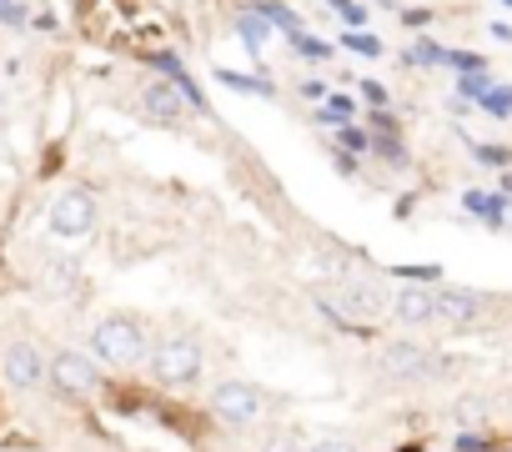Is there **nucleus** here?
<instances>
[{
  "instance_id": "obj_1",
  "label": "nucleus",
  "mask_w": 512,
  "mask_h": 452,
  "mask_svg": "<svg viewBox=\"0 0 512 452\" xmlns=\"http://www.w3.org/2000/svg\"><path fill=\"white\" fill-rule=\"evenodd\" d=\"M322 307L332 312V317H352V322H377V317H387V292L377 287V282H342V287H332V292H322Z\"/></svg>"
},
{
  "instance_id": "obj_2",
  "label": "nucleus",
  "mask_w": 512,
  "mask_h": 452,
  "mask_svg": "<svg viewBox=\"0 0 512 452\" xmlns=\"http://www.w3.org/2000/svg\"><path fill=\"white\" fill-rule=\"evenodd\" d=\"M91 347H96L111 367H131V362H141V352H146V332H141L131 317H111V322H101V327L91 332Z\"/></svg>"
},
{
  "instance_id": "obj_3",
  "label": "nucleus",
  "mask_w": 512,
  "mask_h": 452,
  "mask_svg": "<svg viewBox=\"0 0 512 452\" xmlns=\"http://www.w3.org/2000/svg\"><path fill=\"white\" fill-rule=\"evenodd\" d=\"M156 377L166 387H191L201 377V347H196V337H161L156 342Z\"/></svg>"
},
{
  "instance_id": "obj_4",
  "label": "nucleus",
  "mask_w": 512,
  "mask_h": 452,
  "mask_svg": "<svg viewBox=\"0 0 512 452\" xmlns=\"http://www.w3.org/2000/svg\"><path fill=\"white\" fill-rule=\"evenodd\" d=\"M91 226H96V201H91V191L71 186V191H61V196L51 201V232H56V237L76 242V237L91 232Z\"/></svg>"
},
{
  "instance_id": "obj_5",
  "label": "nucleus",
  "mask_w": 512,
  "mask_h": 452,
  "mask_svg": "<svg viewBox=\"0 0 512 452\" xmlns=\"http://www.w3.org/2000/svg\"><path fill=\"white\" fill-rule=\"evenodd\" d=\"M211 407H216V417H221V422L246 427V422L262 417L267 397H262V387H251V382H221V387L211 392Z\"/></svg>"
},
{
  "instance_id": "obj_6",
  "label": "nucleus",
  "mask_w": 512,
  "mask_h": 452,
  "mask_svg": "<svg viewBox=\"0 0 512 452\" xmlns=\"http://www.w3.org/2000/svg\"><path fill=\"white\" fill-rule=\"evenodd\" d=\"M382 372L397 377V382H427V377L442 372V362L417 342H392V347H382Z\"/></svg>"
},
{
  "instance_id": "obj_7",
  "label": "nucleus",
  "mask_w": 512,
  "mask_h": 452,
  "mask_svg": "<svg viewBox=\"0 0 512 452\" xmlns=\"http://www.w3.org/2000/svg\"><path fill=\"white\" fill-rule=\"evenodd\" d=\"M6 382L21 387V392H36V387L46 382V362H41V352H36L31 342L6 347Z\"/></svg>"
},
{
  "instance_id": "obj_8",
  "label": "nucleus",
  "mask_w": 512,
  "mask_h": 452,
  "mask_svg": "<svg viewBox=\"0 0 512 452\" xmlns=\"http://www.w3.org/2000/svg\"><path fill=\"white\" fill-rule=\"evenodd\" d=\"M51 382H56L61 392H96L101 372H96L81 352H56V362H51Z\"/></svg>"
},
{
  "instance_id": "obj_9",
  "label": "nucleus",
  "mask_w": 512,
  "mask_h": 452,
  "mask_svg": "<svg viewBox=\"0 0 512 452\" xmlns=\"http://www.w3.org/2000/svg\"><path fill=\"white\" fill-rule=\"evenodd\" d=\"M432 317L437 322H477L482 317V297L462 292V287H437L432 292Z\"/></svg>"
},
{
  "instance_id": "obj_10",
  "label": "nucleus",
  "mask_w": 512,
  "mask_h": 452,
  "mask_svg": "<svg viewBox=\"0 0 512 452\" xmlns=\"http://www.w3.org/2000/svg\"><path fill=\"white\" fill-rule=\"evenodd\" d=\"M146 111L156 116V121H176L181 111H186V91L166 76V81H151L146 86Z\"/></svg>"
},
{
  "instance_id": "obj_11",
  "label": "nucleus",
  "mask_w": 512,
  "mask_h": 452,
  "mask_svg": "<svg viewBox=\"0 0 512 452\" xmlns=\"http://www.w3.org/2000/svg\"><path fill=\"white\" fill-rule=\"evenodd\" d=\"M236 36H241V46H246L251 56H262V46H267V36H272V21H267L262 11H241V16H236Z\"/></svg>"
},
{
  "instance_id": "obj_12",
  "label": "nucleus",
  "mask_w": 512,
  "mask_h": 452,
  "mask_svg": "<svg viewBox=\"0 0 512 452\" xmlns=\"http://www.w3.org/2000/svg\"><path fill=\"white\" fill-rule=\"evenodd\" d=\"M397 317H402V322H437V317H432V292H427V287L397 292Z\"/></svg>"
},
{
  "instance_id": "obj_13",
  "label": "nucleus",
  "mask_w": 512,
  "mask_h": 452,
  "mask_svg": "<svg viewBox=\"0 0 512 452\" xmlns=\"http://www.w3.org/2000/svg\"><path fill=\"white\" fill-rule=\"evenodd\" d=\"M357 116V106H352V96H327V106L317 111V121H327V126H347Z\"/></svg>"
},
{
  "instance_id": "obj_14",
  "label": "nucleus",
  "mask_w": 512,
  "mask_h": 452,
  "mask_svg": "<svg viewBox=\"0 0 512 452\" xmlns=\"http://www.w3.org/2000/svg\"><path fill=\"white\" fill-rule=\"evenodd\" d=\"M256 11H262V16L272 21V31L282 26V36H297V31H302V21H297L287 6H277V0H267V6H256Z\"/></svg>"
},
{
  "instance_id": "obj_15",
  "label": "nucleus",
  "mask_w": 512,
  "mask_h": 452,
  "mask_svg": "<svg viewBox=\"0 0 512 452\" xmlns=\"http://www.w3.org/2000/svg\"><path fill=\"white\" fill-rule=\"evenodd\" d=\"M462 201H467V211H477V216H487L492 226L502 221V196H482V191H467Z\"/></svg>"
},
{
  "instance_id": "obj_16",
  "label": "nucleus",
  "mask_w": 512,
  "mask_h": 452,
  "mask_svg": "<svg viewBox=\"0 0 512 452\" xmlns=\"http://www.w3.org/2000/svg\"><path fill=\"white\" fill-rule=\"evenodd\" d=\"M482 111H487V116H512V86H487Z\"/></svg>"
},
{
  "instance_id": "obj_17",
  "label": "nucleus",
  "mask_w": 512,
  "mask_h": 452,
  "mask_svg": "<svg viewBox=\"0 0 512 452\" xmlns=\"http://www.w3.org/2000/svg\"><path fill=\"white\" fill-rule=\"evenodd\" d=\"M487 86H492V76H487V66H482V71H462V86H457V91H462L467 101H482Z\"/></svg>"
},
{
  "instance_id": "obj_18",
  "label": "nucleus",
  "mask_w": 512,
  "mask_h": 452,
  "mask_svg": "<svg viewBox=\"0 0 512 452\" xmlns=\"http://www.w3.org/2000/svg\"><path fill=\"white\" fill-rule=\"evenodd\" d=\"M342 46H347V51H357V56H382V41H377V36H362V31H347V36H342Z\"/></svg>"
},
{
  "instance_id": "obj_19",
  "label": "nucleus",
  "mask_w": 512,
  "mask_h": 452,
  "mask_svg": "<svg viewBox=\"0 0 512 452\" xmlns=\"http://www.w3.org/2000/svg\"><path fill=\"white\" fill-rule=\"evenodd\" d=\"M407 66H442V46H432V41H417V46L407 51Z\"/></svg>"
},
{
  "instance_id": "obj_20",
  "label": "nucleus",
  "mask_w": 512,
  "mask_h": 452,
  "mask_svg": "<svg viewBox=\"0 0 512 452\" xmlns=\"http://www.w3.org/2000/svg\"><path fill=\"white\" fill-rule=\"evenodd\" d=\"M221 81H226L231 91H251V96H272V86H267V81H251V76H236V71H221Z\"/></svg>"
},
{
  "instance_id": "obj_21",
  "label": "nucleus",
  "mask_w": 512,
  "mask_h": 452,
  "mask_svg": "<svg viewBox=\"0 0 512 452\" xmlns=\"http://www.w3.org/2000/svg\"><path fill=\"white\" fill-rule=\"evenodd\" d=\"M287 41H292V46H297L307 61H327V41H312L307 31H297V36H287Z\"/></svg>"
},
{
  "instance_id": "obj_22",
  "label": "nucleus",
  "mask_w": 512,
  "mask_h": 452,
  "mask_svg": "<svg viewBox=\"0 0 512 452\" xmlns=\"http://www.w3.org/2000/svg\"><path fill=\"white\" fill-rule=\"evenodd\" d=\"M327 6H332V11H337L347 26H362V21H367V11L357 6V0H327Z\"/></svg>"
},
{
  "instance_id": "obj_23",
  "label": "nucleus",
  "mask_w": 512,
  "mask_h": 452,
  "mask_svg": "<svg viewBox=\"0 0 512 452\" xmlns=\"http://www.w3.org/2000/svg\"><path fill=\"white\" fill-rule=\"evenodd\" d=\"M472 156H477L482 166H507V161H512L507 146H472Z\"/></svg>"
},
{
  "instance_id": "obj_24",
  "label": "nucleus",
  "mask_w": 512,
  "mask_h": 452,
  "mask_svg": "<svg viewBox=\"0 0 512 452\" xmlns=\"http://www.w3.org/2000/svg\"><path fill=\"white\" fill-rule=\"evenodd\" d=\"M482 417H487L482 402H457V422H482Z\"/></svg>"
},
{
  "instance_id": "obj_25",
  "label": "nucleus",
  "mask_w": 512,
  "mask_h": 452,
  "mask_svg": "<svg viewBox=\"0 0 512 452\" xmlns=\"http://www.w3.org/2000/svg\"><path fill=\"white\" fill-rule=\"evenodd\" d=\"M342 146H347V151H367V136H362L357 126H342Z\"/></svg>"
},
{
  "instance_id": "obj_26",
  "label": "nucleus",
  "mask_w": 512,
  "mask_h": 452,
  "mask_svg": "<svg viewBox=\"0 0 512 452\" xmlns=\"http://www.w3.org/2000/svg\"><path fill=\"white\" fill-rule=\"evenodd\" d=\"M302 96H307V101H327V86H322V81H302Z\"/></svg>"
},
{
  "instance_id": "obj_27",
  "label": "nucleus",
  "mask_w": 512,
  "mask_h": 452,
  "mask_svg": "<svg viewBox=\"0 0 512 452\" xmlns=\"http://www.w3.org/2000/svg\"><path fill=\"white\" fill-rule=\"evenodd\" d=\"M362 96H367V101H377V106H382V101H387V91H382V86H377V81H367V86H362Z\"/></svg>"
},
{
  "instance_id": "obj_28",
  "label": "nucleus",
  "mask_w": 512,
  "mask_h": 452,
  "mask_svg": "<svg viewBox=\"0 0 512 452\" xmlns=\"http://www.w3.org/2000/svg\"><path fill=\"white\" fill-rule=\"evenodd\" d=\"M457 452H487V447H482L477 437H467V432H462V437H457Z\"/></svg>"
},
{
  "instance_id": "obj_29",
  "label": "nucleus",
  "mask_w": 512,
  "mask_h": 452,
  "mask_svg": "<svg viewBox=\"0 0 512 452\" xmlns=\"http://www.w3.org/2000/svg\"><path fill=\"white\" fill-rule=\"evenodd\" d=\"M312 452H357V447H352V442H317Z\"/></svg>"
},
{
  "instance_id": "obj_30",
  "label": "nucleus",
  "mask_w": 512,
  "mask_h": 452,
  "mask_svg": "<svg viewBox=\"0 0 512 452\" xmlns=\"http://www.w3.org/2000/svg\"><path fill=\"white\" fill-rule=\"evenodd\" d=\"M492 36H497V41H512V26H502V21H497V26H492Z\"/></svg>"
},
{
  "instance_id": "obj_31",
  "label": "nucleus",
  "mask_w": 512,
  "mask_h": 452,
  "mask_svg": "<svg viewBox=\"0 0 512 452\" xmlns=\"http://www.w3.org/2000/svg\"><path fill=\"white\" fill-rule=\"evenodd\" d=\"M502 6H507V11H512V0H502Z\"/></svg>"
},
{
  "instance_id": "obj_32",
  "label": "nucleus",
  "mask_w": 512,
  "mask_h": 452,
  "mask_svg": "<svg viewBox=\"0 0 512 452\" xmlns=\"http://www.w3.org/2000/svg\"><path fill=\"white\" fill-rule=\"evenodd\" d=\"M0 6H6V0H0Z\"/></svg>"
}]
</instances>
